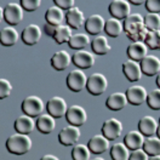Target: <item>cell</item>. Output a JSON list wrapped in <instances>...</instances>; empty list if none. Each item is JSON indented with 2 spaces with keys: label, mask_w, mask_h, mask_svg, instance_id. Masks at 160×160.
<instances>
[{
  "label": "cell",
  "mask_w": 160,
  "mask_h": 160,
  "mask_svg": "<svg viewBox=\"0 0 160 160\" xmlns=\"http://www.w3.org/2000/svg\"><path fill=\"white\" fill-rule=\"evenodd\" d=\"M20 4L23 8V10L28 11V12H33L37 9H39L40 5H41V1L40 0H21Z\"/></svg>",
  "instance_id": "cell-40"
},
{
  "label": "cell",
  "mask_w": 160,
  "mask_h": 160,
  "mask_svg": "<svg viewBox=\"0 0 160 160\" xmlns=\"http://www.w3.org/2000/svg\"><path fill=\"white\" fill-rule=\"evenodd\" d=\"M146 136H143V133H141L140 131L132 130L129 131L125 136H124V143L126 144V147L130 150H137L143 148V143Z\"/></svg>",
  "instance_id": "cell-25"
},
{
  "label": "cell",
  "mask_w": 160,
  "mask_h": 160,
  "mask_svg": "<svg viewBox=\"0 0 160 160\" xmlns=\"http://www.w3.org/2000/svg\"><path fill=\"white\" fill-rule=\"evenodd\" d=\"M142 73L147 77H154L160 73V58L154 55H147L141 61Z\"/></svg>",
  "instance_id": "cell-16"
},
{
  "label": "cell",
  "mask_w": 160,
  "mask_h": 160,
  "mask_svg": "<svg viewBox=\"0 0 160 160\" xmlns=\"http://www.w3.org/2000/svg\"><path fill=\"white\" fill-rule=\"evenodd\" d=\"M122 73L124 75L130 80V81H138L142 78V68H141L140 62H136L133 60H126L122 63Z\"/></svg>",
  "instance_id": "cell-17"
},
{
  "label": "cell",
  "mask_w": 160,
  "mask_h": 160,
  "mask_svg": "<svg viewBox=\"0 0 160 160\" xmlns=\"http://www.w3.org/2000/svg\"><path fill=\"white\" fill-rule=\"evenodd\" d=\"M73 37V33H72V28H70L68 24H62L60 26L55 35H53V39L57 44H64V42H69L70 38Z\"/></svg>",
  "instance_id": "cell-35"
},
{
  "label": "cell",
  "mask_w": 160,
  "mask_h": 160,
  "mask_svg": "<svg viewBox=\"0 0 160 160\" xmlns=\"http://www.w3.org/2000/svg\"><path fill=\"white\" fill-rule=\"evenodd\" d=\"M108 88V80L102 73H93L88 79L86 89L92 96H100Z\"/></svg>",
  "instance_id": "cell-6"
},
{
  "label": "cell",
  "mask_w": 160,
  "mask_h": 160,
  "mask_svg": "<svg viewBox=\"0 0 160 160\" xmlns=\"http://www.w3.org/2000/svg\"><path fill=\"white\" fill-rule=\"evenodd\" d=\"M149 160H160V155H153L149 158Z\"/></svg>",
  "instance_id": "cell-48"
},
{
  "label": "cell",
  "mask_w": 160,
  "mask_h": 160,
  "mask_svg": "<svg viewBox=\"0 0 160 160\" xmlns=\"http://www.w3.org/2000/svg\"><path fill=\"white\" fill-rule=\"evenodd\" d=\"M143 150L150 155H160V138L158 136L147 137L143 143Z\"/></svg>",
  "instance_id": "cell-33"
},
{
  "label": "cell",
  "mask_w": 160,
  "mask_h": 160,
  "mask_svg": "<svg viewBox=\"0 0 160 160\" xmlns=\"http://www.w3.org/2000/svg\"><path fill=\"white\" fill-rule=\"evenodd\" d=\"M124 30L130 38H132V34H143L146 39L148 33L144 27V17H142L140 13H131L126 20H124Z\"/></svg>",
  "instance_id": "cell-3"
},
{
  "label": "cell",
  "mask_w": 160,
  "mask_h": 160,
  "mask_svg": "<svg viewBox=\"0 0 160 160\" xmlns=\"http://www.w3.org/2000/svg\"><path fill=\"white\" fill-rule=\"evenodd\" d=\"M58 27H60V26H55V24H51V23H48V22H46V23L44 24V32H45L46 35L53 38V35H55V33H56V30H57Z\"/></svg>",
  "instance_id": "cell-44"
},
{
  "label": "cell",
  "mask_w": 160,
  "mask_h": 160,
  "mask_svg": "<svg viewBox=\"0 0 160 160\" xmlns=\"http://www.w3.org/2000/svg\"><path fill=\"white\" fill-rule=\"evenodd\" d=\"M81 136V131L79 126H74V125H68L64 126L58 133V141L61 144L68 147V146H75L79 141Z\"/></svg>",
  "instance_id": "cell-8"
},
{
  "label": "cell",
  "mask_w": 160,
  "mask_h": 160,
  "mask_svg": "<svg viewBox=\"0 0 160 160\" xmlns=\"http://www.w3.org/2000/svg\"><path fill=\"white\" fill-rule=\"evenodd\" d=\"M158 128H159V121H157V119L152 115H144L138 121V131L146 137L154 136V133H157L158 131Z\"/></svg>",
  "instance_id": "cell-19"
},
{
  "label": "cell",
  "mask_w": 160,
  "mask_h": 160,
  "mask_svg": "<svg viewBox=\"0 0 160 160\" xmlns=\"http://www.w3.org/2000/svg\"><path fill=\"white\" fill-rule=\"evenodd\" d=\"M56 128V118H53L49 113H44L37 118V129L41 133H51Z\"/></svg>",
  "instance_id": "cell-26"
},
{
  "label": "cell",
  "mask_w": 160,
  "mask_h": 160,
  "mask_svg": "<svg viewBox=\"0 0 160 160\" xmlns=\"http://www.w3.org/2000/svg\"><path fill=\"white\" fill-rule=\"evenodd\" d=\"M66 119L70 125L74 126H81L88 120V113L85 108L80 104H73L68 108V112L66 114Z\"/></svg>",
  "instance_id": "cell-11"
},
{
  "label": "cell",
  "mask_w": 160,
  "mask_h": 160,
  "mask_svg": "<svg viewBox=\"0 0 160 160\" xmlns=\"http://www.w3.org/2000/svg\"><path fill=\"white\" fill-rule=\"evenodd\" d=\"M1 17L6 21L8 24L15 26L18 24L23 20V8L20 2L9 1L2 9H1Z\"/></svg>",
  "instance_id": "cell-2"
},
{
  "label": "cell",
  "mask_w": 160,
  "mask_h": 160,
  "mask_svg": "<svg viewBox=\"0 0 160 160\" xmlns=\"http://www.w3.org/2000/svg\"><path fill=\"white\" fill-rule=\"evenodd\" d=\"M40 160H60V158L53 155V154H45L40 158Z\"/></svg>",
  "instance_id": "cell-45"
},
{
  "label": "cell",
  "mask_w": 160,
  "mask_h": 160,
  "mask_svg": "<svg viewBox=\"0 0 160 160\" xmlns=\"http://www.w3.org/2000/svg\"><path fill=\"white\" fill-rule=\"evenodd\" d=\"M159 124H160V118H159Z\"/></svg>",
  "instance_id": "cell-51"
},
{
  "label": "cell",
  "mask_w": 160,
  "mask_h": 160,
  "mask_svg": "<svg viewBox=\"0 0 160 160\" xmlns=\"http://www.w3.org/2000/svg\"><path fill=\"white\" fill-rule=\"evenodd\" d=\"M44 109H45V103L39 96L35 95L27 96L22 102V112L33 118L44 114Z\"/></svg>",
  "instance_id": "cell-4"
},
{
  "label": "cell",
  "mask_w": 160,
  "mask_h": 160,
  "mask_svg": "<svg viewBox=\"0 0 160 160\" xmlns=\"http://www.w3.org/2000/svg\"><path fill=\"white\" fill-rule=\"evenodd\" d=\"M129 160H149V155L143 150V148L137 150H132Z\"/></svg>",
  "instance_id": "cell-43"
},
{
  "label": "cell",
  "mask_w": 160,
  "mask_h": 160,
  "mask_svg": "<svg viewBox=\"0 0 160 160\" xmlns=\"http://www.w3.org/2000/svg\"><path fill=\"white\" fill-rule=\"evenodd\" d=\"M109 13L118 20H126L131 15V4L128 0H113L109 4Z\"/></svg>",
  "instance_id": "cell-9"
},
{
  "label": "cell",
  "mask_w": 160,
  "mask_h": 160,
  "mask_svg": "<svg viewBox=\"0 0 160 160\" xmlns=\"http://www.w3.org/2000/svg\"><path fill=\"white\" fill-rule=\"evenodd\" d=\"M95 55L88 50H79L72 56V62L79 69H89L95 64Z\"/></svg>",
  "instance_id": "cell-13"
},
{
  "label": "cell",
  "mask_w": 160,
  "mask_h": 160,
  "mask_svg": "<svg viewBox=\"0 0 160 160\" xmlns=\"http://www.w3.org/2000/svg\"><path fill=\"white\" fill-rule=\"evenodd\" d=\"M144 44L153 50L160 49V30H148Z\"/></svg>",
  "instance_id": "cell-36"
},
{
  "label": "cell",
  "mask_w": 160,
  "mask_h": 160,
  "mask_svg": "<svg viewBox=\"0 0 160 160\" xmlns=\"http://www.w3.org/2000/svg\"><path fill=\"white\" fill-rule=\"evenodd\" d=\"M130 155V149L124 142H117L110 147V158L113 160H129Z\"/></svg>",
  "instance_id": "cell-30"
},
{
  "label": "cell",
  "mask_w": 160,
  "mask_h": 160,
  "mask_svg": "<svg viewBox=\"0 0 160 160\" xmlns=\"http://www.w3.org/2000/svg\"><path fill=\"white\" fill-rule=\"evenodd\" d=\"M144 27L147 30H160V13H148L144 16Z\"/></svg>",
  "instance_id": "cell-37"
},
{
  "label": "cell",
  "mask_w": 160,
  "mask_h": 160,
  "mask_svg": "<svg viewBox=\"0 0 160 160\" xmlns=\"http://www.w3.org/2000/svg\"><path fill=\"white\" fill-rule=\"evenodd\" d=\"M12 92V85L8 79L1 78L0 79V98L4 100L6 97H9Z\"/></svg>",
  "instance_id": "cell-39"
},
{
  "label": "cell",
  "mask_w": 160,
  "mask_h": 160,
  "mask_svg": "<svg viewBox=\"0 0 160 160\" xmlns=\"http://www.w3.org/2000/svg\"><path fill=\"white\" fill-rule=\"evenodd\" d=\"M64 18H66L64 11L60 9L58 6H56V5L49 8L45 12V21L48 23L55 24V26H62Z\"/></svg>",
  "instance_id": "cell-29"
},
{
  "label": "cell",
  "mask_w": 160,
  "mask_h": 160,
  "mask_svg": "<svg viewBox=\"0 0 160 160\" xmlns=\"http://www.w3.org/2000/svg\"><path fill=\"white\" fill-rule=\"evenodd\" d=\"M32 146L33 142L29 136L20 132L12 133L6 140V149L11 154H16V155H23L28 153L32 149Z\"/></svg>",
  "instance_id": "cell-1"
},
{
  "label": "cell",
  "mask_w": 160,
  "mask_h": 160,
  "mask_svg": "<svg viewBox=\"0 0 160 160\" xmlns=\"http://www.w3.org/2000/svg\"><path fill=\"white\" fill-rule=\"evenodd\" d=\"M91 150L89 146L82 144V143H77L73 149H72V158L73 160H90Z\"/></svg>",
  "instance_id": "cell-34"
},
{
  "label": "cell",
  "mask_w": 160,
  "mask_h": 160,
  "mask_svg": "<svg viewBox=\"0 0 160 160\" xmlns=\"http://www.w3.org/2000/svg\"><path fill=\"white\" fill-rule=\"evenodd\" d=\"M53 4L56 6H58L62 10H70L75 6V1L74 0H53Z\"/></svg>",
  "instance_id": "cell-42"
},
{
  "label": "cell",
  "mask_w": 160,
  "mask_h": 160,
  "mask_svg": "<svg viewBox=\"0 0 160 160\" xmlns=\"http://www.w3.org/2000/svg\"><path fill=\"white\" fill-rule=\"evenodd\" d=\"M104 32L107 35H109L112 38H118L120 34L124 32V23L118 18L110 17L106 21V27Z\"/></svg>",
  "instance_id": "cell-31"
},
{
  "label": "cell",
  "mask_w": 160,
  "mask_h": 160,
  "mask_svg": "<svg viewBox=\"0 0 160 160\" xmlns=\"http://www.w3.org/2000/svg\"><path fill=\"white\" fill-rule=\"evenodd\" d=\"M88 77L85 74V72L82 69H73L70 73H68L67 75V79H66V82H67V86L70 91L73 92H80L82 91L86 85H88Z\"/></svg>",
  "instance_id": "cell-5"
},
{
  "label": "cell",
  "mask_w": 160,
  "mask_h": 160,
  "mask_svg": "<svg viewBox=\"0 0 160 160\" xmlns=\"http://www.w3.org/2000/svg\"><path fill=\"white\" fill-rule=\"evenodd\" d=\"M41 35H42V32H41V28L39 26L35 23H30L27 27L23 28L21 38L26 45L32 46V45H35L37 42H39V40L41 39Z\"/></svg>",
  "instance_id": "cell-14"
},
{
  "label": "cell",
  "mask_w": 160,
  "mask_h": 160,
  "mask_svg": "<svg viewBox=\"0 0 160 160\" xmlns=\"http://www.w3.org/2000/svg\"><path fill=\"white\" fill-rule=\"evenodd\" d=\"M125 93L129 103L132 106H141L144 102H147L148 92L146 90V88H143L142 85H131L125 91Z\"/></svg>",
  "instance_id": "cell-12"
},
{
  "label": "cell",
  "mask_w": 160,
  "mask_h": 160,
  "mask_svg": "<svg viewBox=\"0 0 160 160\" xmlns=\"http://www.w3.org/2000/svg\"><path fill=\"white\" fill-rule=\"evenodd\" d=\"M122 133V122L117 118H109L102 125V135L109 141L119 138Z\"/></svg>",
  "instance_id": "cell-10"
},
{
  "label": "cell",
  "mask_w": 160,
  "mask_h": 160,
  "mask_svg": "<svg viewBox=\"0 0 160 160\" xmlns=\"http://www.w3.org/2000/svg\"><path fill=\"white\" fill-rule=\"evenodd\" d=\"M126 53L129 56L130 60H133L136 62H140L143 60L147 53H148V46L144 44L143 40H138V41H133L128 46Z\"/></svg>",
  "instance_id": "cell-18"
},
{
  "label": "cell",
  "mask_w": 160,
  "mask_h": 160,
  "mask_svg": "<svg viewBox=\"0 0 160 160\" xmlns=\"http://www.w3.org/2000/svg\"><path fill=\"white\" fill-rule=\"evenodd\" d=\"M106 21L103 16H101L98 13L91 15L86 18L85 22V29L88 32V34H92V35H101V33L104 30L106 27Z\"/></svg>",
  "instance_id": "cell-15"
},
{
  "label": "cell",
  "mask_w": 160,
  "mask_h": 160,
  "mask_svg": "<svg viewBox=\"0 0 160 160\" xmlns=\"http://www.w3.org/2000/svg\"><path fill=\"white\" fill-rule=\"evenodd\" d=\"M128 103H129V101H128L125 92H113L108 96V98L106 101L107 108L114 110V112L124 109L128 106Z\"/></svg>",
  "instance_id": "cell-22"
},
{
  "label": "cell",
  "mask_w": 160,
  "mask_h": 160,
  "mask_svg": "<svg viewBox=\"0 0 160 160\" xmlns=\"http://www.w3.org/2000/svg\"><path fill=\"white\" fill-rule=\"evenodd\" d=\"M70 62H72V57L68 53V51L66 50H58L56 53L52 55L51 57V66L52 68L58 72L67 69L69 67Z\"/></svg>",
  "instance_id": "cell-24"
},
{
  "label": "cell",
  "mask_w": 160,
  "mask_h": 160,
  "mask_svg": "<svg viewBox=\"0 0 160 160\" xmlns=\"http://www.w3.org/2000/svg\"><path fill=\"white\" fill-rule=\"evenodd\" d=\"M147 104L150 109L153 110H160V89H153L148 92V97H147Z\"/></svg>",
  "instance_id": "cell-38"
},
{
  "label": "cell",
  "mask_w": 160,
  "mask_h": 160,
  "mask_svg": "<svg viewBox=\"0 0 160 160\" xmlns=\"http://www.w3.org/2000/svg\"><path fill=\"white\" fill-rule=\"evenodd\" d=\"M88 44H90V37H89V34H85V33L73 34V37L70 38L69 42H68L70 49L78 51L84 50Z\"/></svg>",
  "instance_id": "cell-32"
},
{
  "label": "cell",
  "mask_w": 160,
  "mask_h": 160,
  "mask_svg": "<svg viewBox=\"0 0 160 160\" xmlns=\"http://www.w3.org/2000/svg\"><path fill=\"white\" fill-rule=\"evenodd\" d=\"M144 5L149 13H160V0H147Z\"/></svg>",
  "instance_id": "cell-41"
},
{
  "label": "cell",
  "mask_w": 160,
  "mask_h": 160,
  "mask_svg": "<svg viewBox=\"0 0 160 160\" xmlns=\"http://www.w3.org/2000/svg\"><path fill=\"white\" fill-rule=\"evenodd\" d=\"M157 136L160 138V124H159V128H158V131H157Z\"/></svg>",
  "instance_id": "cell-50"
},
{
  "label": "cell",
  "mask_w": 160,
  "mask_h": 160,
  "mask_svg": "<svg viewBox=\"0 0 160 160\" xmlns=\"http://www.w3.org/2000/svg\"><path fill=\"white\" fill-rule=\"evenodd\" d=\"M66 21L70 28H74V29H80L82 26H85V22H86L84 12L78 6H74L73 9L66 12Z\"/></svg>",
  "instance_id": "cell-20"
},
{
  "label": "cell",
  "mask_w": 160,
  "mask_h": 160,
  "mask_svg": "<svg viewBox=\"0 0 160 160\" xmlns=\"http://www.w3.org/2000/svg\"><path fill=\"white\" fill-rule=\"evenodd\" d=\"M18 39H20V34L17 29L12 26L4 27L0 32V40L4 46H13L15 44H17Z\"/></svg>",
  "instance_id": "cell-27"
},
{
  "label": "cell",
  "mask_w": 160,
  "mask_h": 160,
  "mask_svg": "<svg viewBox=\"0 0 160 160\" xmlns=\"http://www.w3.org/2000/svg\"><path fill=\"white\" fill-rule=\"evenodd\" d=\"M155 82H157V86L160 89V73L157 75V80H155Z\"/></svg>",
  "instance_id": "cell-47"
},
{
  "label": "cell",
  "mask_w": 160,
  "mask_h": 160,
  "mask_svg": "<svg viewBox=\"0 0 160 160\" xmlns=\"http://www.w3.org/2000/svg\"><path fill=\"white\" fill-rule=\"evenodd\" d=\"M68 108L69 107L67 106L66 100L63 97H61V96H53L46 103L48 113L51 114L56 119H60V118L66 117V114L68 112Z\"/></svg>",
  "instance_id": "cell-7"
},
{
  "label": "cell",
  "mask_w": 160,
  "mask_h": 160,
  "mask_svg": "<svg viewBox=\"0 0 160 160\" xmlns=\"http://www.w3.org/2000/svg\"><path fill=\"white\" fill-rule=\"evenodd\" d=\"M13 126H15V130L17 132L29 135L37 126V120H34L33 117H29L27 114H22L20 117H17V119L15 120Z\"/></svg>",
  "instance_id": "cell-21"
},
{
  "label": "cell",
  "mask_w": 160,
  "mask_h": 160,
  "mask_svg": "<svg viewBox=\"0 0 160 160\" xmlns=\"http://www.w3.org/2000/svg\"><path fill=\"white\" fill-rule=\"evenodd\" d=\"M130 4L138 6V5H143V4H146V1H143V0H130Z\"/></svg>",
  "instance_id": "cell-46"
},
{
  "label": "cell",
  "mask_w": 160,
  "mask_h": 160,
  "mask_svg": "<svg viewBox=\"0 0 160 160\" xmlns=\"http://www.w3.org/2000/svg\"><path fill=\"white\" fill-rule=\"evenodd\" d=\"M88 146L90 148L91 153H93V154H102V153H104L108 149H110L109 140L106 136H103L102 133L92 136L89 140Z\"/></svg>",
  "instance_id": "cell-23"
},
{
  "label": "cell",
  "mask_w": 160,
  "mask_h": 160,
  "mask_svg": "<svg viewBox=\"0 0 160 160\" xmlns=\"http://www.w3.org/2000/svg\"><path fill=\"white\" fill-rule=\"evenodd\" d=\"M91 50L96 55H107L112 50L107 37L102 34L93 37V39L91 40Z\"/></svg>",
  "instance_id": "cell-28"
},
{
  "label": "cell",
  "mask_w": 160,
  "mask_h": 160,
  "mask_svg": "<svg viewBox=\"0 0 160 160\" xmlns=\"http://www.w3.org/2000/svg\"><path fill=\"white\" fill-rule=\"evenodd\" d=\"M90 160H106L104 158H101V157H96V158H93V159H90Z\"/></svg>",
  "instance_id": "cell-49"
}]
</instances>
